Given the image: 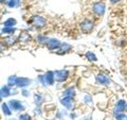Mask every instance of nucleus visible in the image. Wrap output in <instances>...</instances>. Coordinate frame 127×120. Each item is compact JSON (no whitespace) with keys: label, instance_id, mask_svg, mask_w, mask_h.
Instances as JSON below:
<instances>
[{"label":"nucleus","instance_id":"nucleus-1","mask_svg":"<svg viewBox=\"0 0 127 120\" xmlns=\"http://www.w3.org/2000/svg\"><path fill=\"white\" fill-rule=\"evenodd\" d=\"M31 23L36 28V29L40 30V29L46 28L47 20L45 17H42L40 15H34V16H32V18H31Z\"/></svg>","mask_w":127,"mask_h":120},{"label":"nucleus","instance_id":"nucleus-2","mask_svg":"<svg viewBox=\"0 0 127 120\" xmlns=\"http://www.w3.org/2000/svg\"><path fill=\"white\" fill-rule=\"evenodd\" d=\"M54 77L55 81L58 83L66 82L69 78V71L67 69H61V70H55L54 71Z\"/></svg>","mask_w":127,"mask_h":120},{"label":"nucleus","instance_id":"nucleus-3","mask_svg":"<svg viewBox=\"0 0 127 120\" xmlns=\"http://www.w3.org/2000/svg\"><path fill=\"white\" fill-rule=\"evenodd\" d=\"M79 28H81V30L83 33H90V32H92L93 28H94V23L92 20H90V19H84V20H82L81 23H79Z\"/></svg>","mask_w":127,"mask_h":120},{"label":"nucleus","instance_id":"nucleus-4","mask_svg":"<svg viewBox=\"0 0 127 120\" xmlns=\"http://www.w3.org/2000/svg\"><path fill=\"white\" fill-rule=\"evenodd\" d=\"M105 10H106V5L104 2H96L92 5L93 14L97 16V17H102L105 14Z\"/></svg>","mask_w":127,"mask_h":120},{"label":"nucleus","instance_id":"nucleus-5","mask_svg":"<svg viewBox=\"0 0 127 120\" xmlns=\"http://www.w3.org/2000/svg\"><path fill=\"white\" fill-rule=\"evenodd\" d=\"M61 46H62V43L57 38H50L46 45L48 50H50V51H57L61 48Z\"/></svg>","mask_w":127,"mask_h":120},{"label":"nucleus","instance_id":"nucleus-6","mask_svg":"<svg viewBox=\"0 0 127 120\" xmlns=\"http://www.w3.org/2000/svg\"><path fill=\"white\" fill-rule=\"evenodd\" d=\"M95 81H96L97 84H100L102 86H108L111 83V80L108 75L103 74V73H98L95 75Z\"/></svg>","mask_w":127,"mask_h":120},{"label":"nucleus","instance_id":"nucleus-7","mask_svg":"<svg viewBox=\"0 0 127 120\" xmlns=\"http://www.w3.org/2000/svg\"><path fill=\"white\" fill-rule=\"evenodd\" d=\"M9 105L11 107L12 111L14 112H20V111H25V106H23L22 103L19 101V100H10L9 101Z\"/></svg>","mask_w":127,"mask_h":120},{"label":"nucleus","instance_id":"nucleus-8","mask_svg":"<svg viewBox=\"0 0 127 120\" xmlns=\"http://www.w3.org/2000/svg\"><path fill=\"white\" fill-rule=\"evenodd\" d=\"M32 83V81L29 78H25V77H18L17 81H16V87L18 88H26Z\"/></svg>","mask_w":127,"mask_h":120},{"label":"nucleus","instance_id":"nucleus-9","mask_svg":"<svg viewBox=\"0 0 127 120\" xmlns=\"http://www.w3.org/2000/svg\"><path fill=\"white\" fill-rule=\"evenodd\" d=\"M126 104H127V102L125 100H123V99L119 100L116 103V107H114V116L120 113H124L126 111Z\"/></svg>","mask_w":127,"mask_h":120},{"label":"nucleus","instance_id":"nucleus-10","mask_svg":"<svg viewBox=\"0 0 127 120\" xmlns=\"http://www.w3.org/2000/svg\"><path fill=\"white\" fill-rule=\"evenodd\" d=\"M61 103L66 107L67 110L72 111L74 109V100L71 97H64L61 99Z\"/></svg>","mask_w":127,"mask_h":120},{"label":"nucleus","instance_id":"nucleus-11","mask_svg":"<svg viewBox=\"0 0 127 120\" xmlns=\"http://www.w3.org/2000/svg\"><path fill=\"white\" fill-rule=\"evenodd\" d=\"M43 78H45V82L47 86H51L53 85L55 82V77H54V71H47V72L43 74Z\"/></svg>","mask_w":127,"mask_h":120},{"label":"nucleus","instance_id":"nucleus-12","mask_svg":"<svg viewBox=\"0 0 127 120\" xmlns=\"http://www.w3.org/2000/svg\"><path fill=\"white\" fill-rule=\"evenodd\" d=\"M71 50H72V46H71L70 44H68V43H62V46L56 51V53L59 54V55H63V54H66V53L70 52Z\"/></svg>","mask_w":127,"mask_h":120},{"label":"nucleus","instance_id":"nucleus-13","mask_svg":"<svg viewBox=\"0 0 127 120\" xmlns=\"http://www.w3.org/2000/svg\"><path fill=\"white\" fill-rule=\"evenodd\" d=\"M32 41V37L29 33L27 32H21L18 36V42L20 44H29Z\"/></svg>","mask_w":127,"mask_h":120},{"label":"nucleus","instance_id":"nucleus-14","mask_svg":"<svg viewBox=\"0 0 127 120\" xmlns=\"http://www.w3.org/2000/svg\"><path fill=\"white\" fill-rule=\"evenodd\" d=\"M3 42H4V44L7 46H13L16 43H18V37L15 36L14 34H11V35H7L6 37H4Z\"/></svg>","mask_w":127,"mask_h":120},{"label":"nucleus","instance_id":"nucleus-15","mask_svg":"<svg viewBox=\"0 0 127 120\" xmlns=\"http://www.w3.org/2000/svg\"><path fill=\"white\" fill-rule=\"evenodd\" d=\"M0 94H1V99L10 97V96L12 95L11 86H9V85H7V84H6V85H3V86H1V88H0Z\"/></svg>","mask_w":127,"mask_h":120},{"label":"nucleus","instance_id":"nucleus-16","mask_svg":"<svg viewBox=\"0 0 127 120\" xmlns=\"http://www.w3.org/2000/svg\"><path fill=\"white\" fill-rule=\"evenodd\" d=\"M1 110H2V113L4 116H11L12 115V110L9 105V103H5V102H2L1 104Z\"/></svg>","mask_w":127,"mask_h":120},{"label":"nucleus","instance_id":"nucleus-17","mask_svg":"<svg viewBox=\"0 0 127 120\" xmlns=\"http://www.w3.org/2000/svg\"><path fill=\"white\" fill-rule=\"evenodd\" d=\"M63 95L64 97H71V98H74L75 97V88L74 87H69L63 91Z\"/></svg>","mask_w":127,"mask_h":120},{"label":"nucleus","instance_id":"nucleus-18","mask_svg":"<svg viewBox=\"0 0 127 120\" xmlns=\"http://www.w3.org/2000/svg\"><path fill=\"white\" fill-rule=\"evenodd\" d=\"M17 25V20L15 18H7L6 20L3 22V27H10V28H15V26Z\"/></svg>","mask_w":127,"mask_h":120},{"label":"nucleus","instance_id":"nucleus-19","mask_svg":"<svg viewBox=\"0 0 127 120\" xmlns=\"http://www.w3.org/2000/svg\"><path fill=\"white\" fill-rule=\"evenodd\" d=\"M85 58L90 62H96L97 61L96 55H95L92 51H87V52L85 53Z\"/></svg>","mask_w":127,"mask_h":120},{"label":"nucleus","instance_id":"nucleus-20","mask_svg":"<svg viewBox=\"0 0 127 120\" xmlns=\"http://www.w3.org/2000/svg\"><path fill=\"white\" fill-rule=\"evenodd\" d=\"M36 39H37V43L41 44V45H47V43H48V41H49L50 38L45 36V35H42V34H38Z\"/></svg>","mask_w":127,"mask_h":120},{"label":"nucleus","instance_id":"nucleus-21","mask_svg":"<svg viewBox=\"0 0 127 120\" xmlns=\"http://www.w3.org/2000/svg\"><path fill=\"white\" fill-rule=\"evenodd\" d=\"M42 102H43V97L40 94H36L34 96V103L36 106H40Z\"/></svg>","mask_w":127,"mask_h":120},{"label":"nucleus","instance_id":"nucleus-22","mask_svg":"<svg viewBox=\"0 0 127 120\" xmlns=\"http://www.w3.org/2000/svg\"><path fill=\"white\" fill-rule=\"evenodd\" d=\"M15 31H16V29H15V28L3 27L2 29H1V33H2V34H6V35H11V34H13Z\"/></svg>","mask_w":127,"mask_h":120},{"label":"nucleus","instance_id":"nucleus-23","mask_svg":"<svg viewBox=\"0 0 127 120\" xmlns=\"http://www.w3.org/2000/svg\"><path fill=\"white\" fill-rule=\"evenodd\" d=\"M17 78L16 75H11V77L7 78V85L11 86V87H14L16 86V81H17Z\"/></svg>","mask_w":127,"mask_h":120},{"label":"nucleus","instance_id":"nucleus-24","mask_svg":"<svg viewBox=\"0 0 127 120\" xmlns=\"http://www.w3.org/2000/svg\"><path fill=\"white\" fill-rule=\"evenodd\" d=\"M6 5L9 7H11V9H13V7H15L16 5H18V1L17 0H7Z\"/></svg>","mask_w":127,"mask_h":120},{"label":"nucleus","instance_id":"nucleus-25","mask_svg":"<svg viewBox=\"0 0 127 120\" xmlns=\"http://www.w3.org/2000/svg\"><path fill=\"white\" fill-rule=\"evenodd\" d=\"M19 120H32V117L29 114L23 113V114H21L20 116H19Z\"/></svg>","mask_w":127,"mask_h":120},{"label":"nucleus","instance_id":"nucleus-26","mask_svg":"<svg viewBox=\"0 0 127 120\" xmlns=\"http://www.w3.org/2000/svg\"><path fill=\"white\" fill-rule=\"evenodd\" d=\"M84 102L86 103V104H88V105L92 104V98H91V96L86 95L85 97H84Z\"/></svg>","mask_w":127,"mask_h":120},{"label":"nucleus","instance_id":"nucleus-27","mask_svg":"<svg viewBox=\"0 0 127 120\" xmlns=\"http://www.w3.org/2000/svg\"><path fill=\"white\" fill-rule=\"evenodd\" d=\"M116 119L117 120H127V115L124 113H120L116 115Z\"/></svg>","mask_w":127,"mask_h":120},{"label":"nucleus","instance_id":"nucleus-28","mask_svg":"<svg viewBox=\"0 0 127 120\" xmlns=\"http://www.w3.org/2000/svg\"><path fill=\"white\" fill-rule=\"evenodd\" d=\"M37 80L39 81V83H40L41 85H43V86H47V85H46V82H45V78H43V74H40V75H38Z\"/></svg>","mask_w":127,"mask_h":120},{"label":"nucleus","instance_id":"nucleus-29","mask_svg":"<svg viewBox=\"0 0 127 120\" xmlns=\"http://www.w3.org/2000/svg\"><path fill=\"white\" fill-rule=\"evenodd\" d=\"M21 94H22L23 97H29L30 91H29V90H27V89H25V88H22V90H21Z\"/></svg>","mask_w":127,"mask_h":120},{"label":"nucleus","instance_id":"nucleus-30","mask_svg":"<svg viewBox=\"0 0 127 120\" xmlns=\"http://www.w3.org/2000/svg\"><path fill=\"white\" fill-rule=\"evenodd\" d=\"M109 1L112 3V4H117V3H119V2H121L122 0H109Z\"/></svg>","mask_w":127,"mask_h":120},{"label":"nucleus","instance_id":"nucleus-31","mask_svg":"<svg viewBox=\"0 0 127 120\" xmlns=\"http://www.w3.org/2000/svg\"><path fill=\"white\" fill-rule=\"evenodd\" d=\"M83 120H91V117H86V118H84Z\"/></svg>","mask_w":127,"mask_h":120},{"label":"nucleus","instance_id":"nucleus-32","mask_svg":"<svg viewBox=\"0 0 127 120\" xmlns=\"http://www.w3.org/2000/svg\"><path fill=\"white\" fill-rule=\"evenodd\" d=\"M6 1H7V0H0V2H1V3H6Z\"/></svg>","mask_w":127,"mask_h":120},{"label":"nucleus","instance_id":"nucleus-33","mask_svg":"<svg viewBox=\"0 0 127 120\" xmlns=\"http://www.w3.org/2000/svg\"><path fill=\"white\" fill-rule=\"evenodd\" d=\"M126 112H127V104H126Z\"/></svg>","mask_w":127,"mask_h":120}]
</instances>
